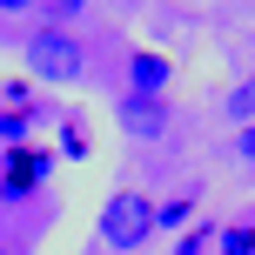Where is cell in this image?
<instances>
[{"instance_id": "6da1fadb", "label": "cell", "mask_w": 255, "mask_h": 255, "mask_svg": "<svg viewBox=\"0 0 255 255\" xmlns=\"http://www.w3.org/2000/svg\"><path fill=\"white\" fill-rule=\"evenodd\" d=\"M27 67H34V81L74 88L88 74V47H81L74 27H40V34H27Z\"/></svg>"}, {"instance_id": "7a4b0ae2", "label": "cell", "mask_w": 255, "mask_h": 255, "mask_svg": "<svg viewBox=\"0 0 255 255\" xmlns=\"http://www.w3.org/2000/svg\"><path fill=\"white\" fill-rule=\"evenodd\" d=\"M148 235H161L154 229V202L141 188H115L108 208H101V242L115 255H134V249H148Z\"/></svg>"}, {"instance_id": "3957f363", "label": "cell", "mask_w": 255, "mask_h": 255, "mask_svg": "<svg viewBox=\"0 0 255 255\" xmlns=\"http://www.w3.org/2000/svg\"><path fill=\"white\" fill-rule=\"evenodd\" d=\"M47 175H54V154L47 148H0V195L7 202H27V195H40L47 188Z\"/></svg>"}, {"instance_id": "277c9868", "label": "cell", "mask_w": 255, "mask_h": 255, "mask_svg": "<svg viewBox=\"0 0 255 255\" xmlns=\"http://www.w3.org/2000/svg\"><path fill=\"white\" fill-rule=\"evenodd\" d=\"M115 121H121V134H134V141H161L175 115H168V94H121Z\"/></svg>"}, {"instance_id": "5b68a950", "label": "cell", "mask_w": 255, "mask_h": 255, "mask_svg": "<svg viewBox=\"0 0 255 255\" xmlns=\"http://www.w3.org/2000/svg\"><path fill=\"white\" fill-rule=\"evenodd\" d=\"M168 88H175V61L168 54H154V47L128 54V88L121 94H168Z\"/></svg>"}, {"instance_id": "8992f818", "label": "cell", "mask_w": 255, "mask_h": 255, "mask_svg": "<svg viewBox=\"0 0 255 255\" xmlns=\"http://www.w3.org/2000/svg\"><path fill=\"white\" fill-rule=\"evenodd\" d=\"M215 255H255V222H229L215 235Z\"/></svg>"}, {"instance_id": "52a82bcc", "label": "cell", "mask_w": 255, "mask_h": 255, "mask_svg": "<svg viewBox=\"0 0 255 255\" xmlns=\"http://www.w3.org/2000/svg\"><path fill=\"white\" fill-rule=\"evenodd\" d=\"M229 121H255V74H242V81H235V88H229Z\"/></svg>"}, {"instance_id": "ba28073f", "label": "cell", "mask_w": 255, "mask_h": 255, "mask_svg": "<svg viewBox=\"0 0 255 255\" xmlns=\"http://www.w3.org/2000/svg\"><path fill=\"white\" fill-rule=\"evenodd\" d=\"M195 215V195H175V202H154V229H181Z\"/></svg>"}, {"instance_id": "9c48e42d", "label": "cell", "mask_w": 255, "mask_h": 255, "mask_svg": "<svg viewBox=\"0 0 255 255\" xmlns=\"http://www.w3.org/2000/svg\"><path fill=\"white\" fill-rule=\"evenodd\" d=\"M27 121H34L27 108H0V148H20V141H27Z\"/></svg>"}, {"instance_id": "30bf717a", "label": "cell", "mask_w": 255, "mask_h": 255, "mask_svg": "<svg viewBox=\"0 0 255 255\" xmlns=\"http://www.w3.org/2000/svg\"><path fill=\"white\" fill-rule=\"evenodd\" d=\"M215 235H222L215 222H195V229H188V235L175 242V255H202V249H215Z\"/></svg>"}, {"instance_id": "8fae6325", "label": "cell", "mask_w": 255, "mask_h": 255, "mask_svg": "<svg viewBox=\"0 0 255 255\" xmlns=\"http://www.w3.org/2000/svg\"><path fill=\"white\" fill-rule=\"evenodd\" d=\"M74 13H88V0H54V27H67Z\"/></svg>"}, {"instance_id": "7c38bea8", "label": "cell", "mask_w": 255, "mask_h": 255, "mask_svg": "<svg viewBox=\"0 0 255 255\" xmlns=\"http://www.w3.org/2000/svg\"><path fill=\"white\" fill-rule=\"evenodd\" d=\"M235 154H242V161H255V121L242 128V134H235Z\"/></svg>"}, {"instance_id": "4fadbf2b", "label": "cell", "mask_w": 255, "mask_h": 255, "mask_svg": "<svg viewBox=\"0 0 255 255\" xmlns=\"http://www.w3.org/2000/svg\"><path fill=\"white\" fill-rule=\"evenodd\" d=\"M27 7H40V0H0V13H27Z\"/></svg>"}, {"instance_id": "5bb4252c", "label": "cell", "mask_w": 255, "mask_h": 255, "mask_svg": "<svg viewBox=\"0 0 255 255\" xmlns=\"http://www.w3.org/2000/svg\"><path fill=\"white\" fill-rule=\"evenodd\" d=\"M0 255H7V249H0Z\"/></svg>"}]
</instances>
